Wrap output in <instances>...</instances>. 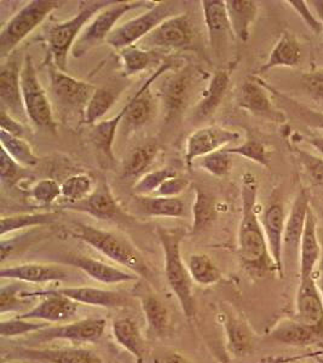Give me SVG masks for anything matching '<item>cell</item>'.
<instances>
[{
	"label": "cell",
	"mask_w": 323,
	"mask_h": 363,
	"mask_svg": "<svg viewBox=\"0 0 323 363\" xmlns=\"http://www.w3.org/2000/svg\"><path fill=\"white\" fill-rule=\"evenodd\" d=\"M295 318L323 337V298L314 277L300 280Z\"/></svg>",
	"instance_id": "20"
},
{
	"label": "cell",
	"mask_w": 323,
	"mask_h": 363,
	"mask_svg": "<svg viewBox=\"0 0 323 363\" xmlns=\"http://www.w3.org/2000/svg\"><path fill=\"white\" fill-rule=\"evenodd\" d=\"M112 330L119 345L129 351L137 362H144L149 354V349L137 322L129 318H116L113 321Z\"/></svg>",
	"instance_id": "31"
},
{
	"label": "cell",
	"mask_w": 323,
	"mask_h": 363,
	"mask_svg": "<svg viewBox=\"0 0 323 363\" xmlns=\"http://www.w3.org/2000/svg\"><path fill=\"white\" fill-rule=\"evenodd\" d=\"M240 135L220 126H205L188 137L186 147V162L191 169L194 161L199 157L225 148V145L239 140Z\"/></svg>",
	"instance_id": "18"
},
{
	"label": "cell",
	"mask_w": 323,
	"mask_h": 363,
	"mask_svg": "<svg viewBox=\"0 0 323 363\" xmlns=\"http://www.w3.org/2000/svg\"><path fill=\"white\" fill-rule=\"evenodd\" d=\"M121 94V89L116 86L97 87L84 113V124L95 126L104 120V116L116 104Z\"/></svg>",
	"instance_id": "37"
},
{
	"label": "cell",
	"mask_w": 323,
	"mask_h": 363,
	"mask_svg": "<svg viewBox=\"0 0 323 363\" xmlns=\"http://www.w3.org/2000/svg\"><path fill=\"white\" fill-rule=\"evenodd\" d=\"M176 9V3L172 1L155 3L153 8L148 9L144 13L116 27L106 43L119 51L135 45L137 42H142L147 35H149L165 20L174 16Z\"/></svg>",
	"instance_id": "8"
},
{
	"label": "cell",
	"mask_w": 323,
	"mask_h": 363,
	"mask_svg": "<svg viewBox=\"0 0 323 363\" xmlns=\"http://www.w3.org/2000/svg\"><path fill=\"white\" fill-rule=\"evenodd\" d=\"M174 67V63L172 61L162 62L153 74L142 84V86L137 90L136 94L129 99V102L125 106L126 114L121 123L123 126L130 131H135L137 128L144 126L154 119V116H157V111H158V104H157L155 96L150 91V87L160 77L165 73H169Z\"/></svg>",
	"instance_id": "9"
},
{
	"label": "cell",
	"mask_w": 323,
	"mask_h": 363,
	"mask_svg": "<svg viewBox=\"0 0 323 363\" xmlns=\"http://www.w3.org/2000/svg\"><path fill=\"white\" fill-rule=\"evenodd\" d=\"M188 272L191 280L200 286H212L220 282L222 272L211 257L203 253H195L188 257Z\"/></svg>",
	"instance_id": "41"
},
{
	"label": "cell",
	"mask_w": 323,
	"mask_h": 363,
	"mask_svg": "<svg viewBox=\"0 0 323 363\" xmlns=\"http://www.w3.org/2000/svg\"><path fill=\"white\" fill-rule=\"evenodd\" d=\"M159 153H160V148L153 142L145 143L135 149L125 161L124 169H123L124 177L131 178V179L133 178L140 179L143 177L145 174L149 172V169L157 160Z\"/></svg>",
	"instance_id": "39"
},
{
	"label": "cell",
	"mask_w": 323,
	"mask_h": 363,
	"mask_svg": "<svg viewBox=\"0 0 323 363\" xmlns=\"http://www.w3.org/2000/svg\"><path fill=\"white\" fill-rule=\"evenodd\" d=\"M269 90L273 91L283 108L290 112V114L297 118L300 123L307 125L309 128L323 130V112H319L312 108L307 107L305 104H300L297 99H290L278 91L273 90L271 87H269Z\"/></svg>",
	"instance_id": "44"
},
{
	"label": "cell",
	"mask_w": 323,
	"mask_h": 363,
	"mask_svg": "<svg viewBox=\"0 0 323 363\" xmlns=\"http://www.w3.org/2000/svg\"><path fill=\"white\" fill-rule=\"evenodd\" d=\"M322 256V244L319 242L317 219L312 208H309L305 230L299 250V275L300 280L312 277Z\"/></svg>",
	"instance_id": "28"
},
{
	"label": "cell",
	"mask_w": 323,
	"mask_h": 363,
	"mask_svg": "<svg viewBox=\"0 0 323 363\" xmlns=\"http://www.w3.org/2000/svg\"><path fill=\"white\" fill-rule=\"evenodd\" d=\"M71 234L75 239L83 241L104 257L114 260L124 268L129 269L137 277L144 279L153 285L155 284L153 270L141 252L138 251V248L128 238L113 231L103 230L100 228L83 223L75 224Z\"/></svg>",
	"instance_id": "2"
},
{
	"label": "cell",
	"mask_w": 323,
	"mask_h": 363,
	"mask_svg": "<svg viewBox=\"0 0 323 363\" xmlns=\"http://www.w3.org/2000/svg\"><path fill=\"white\" fill-rule=\"evenodd\" d=\"M21 87L27 119L38 128L56 133L57 124L55 121L50 99L38 78L33 58L27 55L23 60L21 72Z\"/></svg>",
	"instance_id": "7"
},
{
	"label": "cell",
	"mask_w": 323,
	"mask_h": 363,
	"mask_svg": "<svg viewBox=\"0 0 323 363\" xmlns=\"http://www.w3.org/2000/svg\"><path fill=\"white\" fill-rule=\"evenodd\" d=\"M1 363H13V362H6V361H3Z\"/></svg>",
	"instance_id": "62"
},
{
	"label": "cell",
	"mask_w": 323,
	"mask_h": 363,
	"mask_svg": "<svg viewBox=\"0 0 323 363\" xmlns=\"http://www.w3.org/2000/svg\"><path fill=\"white\" fill-rule=\"evenodd\" d=\"M0 112H1V114H0V128H1V131H5V133H10V135H13L15 137L23 138L26 136V131L27 130H26L21 121L15 119L13 116H10L5 111L0 109Z\"/></svg>",
	"instance_id": "57"
},
{
	"label": "cell",
	"mask_w": 323,
	"mask_h": 363,
	"mask_svg": "<svg viewBox=\"0 0 323 363\" xmlns=\"http://www.w3.org/2000/svg\"><path fill=\"white\" fill-rule=\"evenodd\" d=\"M51 326V323L42 321H33V320H22L15 316L10 320H3L0 322V337L1 338H15L26 335H34L46 327Z\"/></svg>",
	"instance_id": "46"
},
{
	"label": "cell",
	"mask_w": 323,
	"mask_h": 363,
	"mask_svg": "<svg viewBox=\"0 0 323 363\" xmlns=\"http://www.w3.org/2000/svg\"><path fill=\"white\" fill-rule=\"evenodd\" d=\"M30 196L40 206H51L60 196H62V190L54 179H42L32 186Z\"/></svg>",
	"instance_id": "51"
},
{
	"label": "cell",
	"mask_w": 323,
	"mask_h": 363,
	"mask_svg": "<svg viewBox=\"0 0 323 363\" xmlns=\"http://www.w3.org/2000/svg\"><path fill=\"white\" fill-rule=\"evenodd\" d=\"M26 167L18 165L4 149H1L0 157V181L1 186L13 188L22 178H25Z\"/></svg>",
	"instance_id": "52"
},
{
	"label": "cell",
	"mask_w": 323,
	"mask_h": 363,
	"mask_svg": "<svg viewBox=\"0 0 323 363\" xmlns=\"http://www.w3.org/2000/svg\"><path fill=\"white\" fill-rule=\"evenodd\" d=\"M286 219L283 205L278 200L270 203L261 217V227L266 234L270 253L278 267V275L281 277L285 274L283 235L286 228Z\"/></svg>",
	"instance_id": "21"
},
{
	"label": "cell",
	"mask_w": 323,
	"mask_h": 363,
	"mask_svg": "<svg viewBox=\"0 0 323 363\" xmlns=\"http://www.w3.org/2000/svg\"><path fill=\"white\" fill-rule=\"evenodd\" d=\"M69 272L63 267L56 264H40V263H26V264L3 267L0 270L1 279L26 282V284H49L62 282L68 279Z\"/></svg>",
	"instance_id": "25"
},
{
	"label": "cell",
	"mask_w": 323,
	"mask_h": 363,
	"mask_svg": "<svg viewBox=\"0 0 323 363\" xmlns=\"http://www.w3.org/2000/svg\"><path fill=\"white\" fill-rule=\"evenodd\" d=\"M229 85L230 70H217L195 107V116L198 119H206L213 116L223 102L224 97L228 92Z\"/></svg>",
	"instance_id": "32"
},
{
	"label": "cell",
	"mask_w": 323,
	"mask_h": 363,
	"mask_svg": "<svg viewBox=\"0 0 323 363\" xmlns=\"http://www.w3.org/2000/svg\"><path fill=\"white\" fill-rule=\"evenodd\" d=\"M150 338L162 339L170 333L171 315L162 298L154 294H138Z\"/></svg>",
	"instance_id": "29"
},
{
	"label": "cell",
	"mask_w": 323,
	"mask_h": 363,
	"mask_svg": "<svg viewBox=\"0 0 323 363\" xmlns=\"http://www.w3.org/2000/svg\"><path fill=\"white\" fill-rule=\"evenodd\" d=\"M237 104L239 107L254 116H263L278 123L285 120V116L273 107L266 84H261V80L247 79L241 87Z\"/></svg>",
	"instance_id": "23"
},
{
	"label": "cell",
	"mask_w": 323,
	"mask_h": 363,
	"mask_svg": "<svg viewBox=\"0 0 323 363\" xmlns=\"http://www.w3.org/2000/svg\"><path fill=\"white\" fill-rule=\"evenodd\" d=\"M194 27L188 13H177L159 25L142 40V48L148 50L183 49L194 40Z\"/></svg>",
	"instance_id": "12"
},
{
	"label": "cell",
	"mask_w": 323,
	"mask_h": 363,
	"mask_svg": "<svg viewBox=\"0 0 323 363\" xmlns=\"http://www.w3.org/2000/svg\"><path fill=\"white\" fill-rule=\"evenodd\" d=\"M295 153L302 169L316 186H323V157H316L304 149L295 147Z\"/></svg>",
	"instance_id": "53"
},
{
	"label": "cell",
	"mask_w": 323,
	"mask_h": 363,
	"mask_svg": "<svg viewBox=\"0 0 323 363\" xmlns=\"http://www.w3.org/2000/svg\"><path fill=\"white\" fill-rule=\"evenodd\" d=\"M225 150L232 155H239L256 162L258 165L270 169L269 150L261 140H244L242 145L232 147V148H225Z\"/></svg>",
	"instance_id": "48"
},
{
	"label": "cell",
	"mask_w": 323,
	"mask_h": 363,
	"mask_svg": "<svg viewBox=\"0 0 323 363\" xmlns=\"http://www.w3.org/2000/svg\"><path fill=\"white\" fill-rule=\"evenodd\" d=\"M26 297H44L40 303L28 311L16 315L22 320L47 322V323H67L71 322L78 313V303L55 292L54 289L44 291H23Z\"/></svg>",
	"instance_id": "11"
},
{
	"label": "cell",
	"mask_w": 323,
	"mask_h": 363,
	"mask_svg": "<svg viewBox=\"0 0 323 363\" xmlns=\"http://www.w3.org/2000/svg\"><path fill=\"white\" fill-rule=\"evenodd\" d=\"M215 219V203L212 195L201 188H195V201L193 203V225L191 233L198 234L210 227Z\"/></svg>",
	"instance_id": "42"
},
{
	"label": "cell",
	"mask_w": 323,
	"mask_h": 363,
	"mask_svg": "<svg viewBox=\"0 0 323 363\" xmlns=\"http://www.w3.org/2000/svg\"><path fill=\"white\" fill-rule=\"evenodd\" d=\"M107 327L104 318H90L79 321L67 322L63 325L49 326L32 335V340L38 342L68 340L72 342H97L103 337Z\"/></svg>",
	"instance_id": "13"
},
{
	"label": "cell",
	"mask_w": 323,
	"mask_h": 363,
	"mask_svg": "<svg viewBox=\"0 0 323 363\" xmlns=\"http://www.w3.org/2000/svg\"><path fill=\"white\" fill-rule=\"evenodd\" d=\"M321 338L322 337L316 330L302 325L297 318L282 320L269 333L270 340L293 347H307Z\"/></svg>",
	"instance_id": "35"
},
{
	"label": "cell",
	"mask_w": 323,
	"mask_h": 363,
	"mask_svg": "<svg viewBox=\"0 0 323 363\" xmlns=\"http://www.w3.org/2000/svg\"><path fill=\"white\" fill-rule=\"evenodd\" d=\"M22 66L17 56H11L0 67V109L17 120L27 118L22 97Z\"/></svg>",
	"instance_id": "17"
},
{
	"label": "cell",
	"mask_w": 323,
	"mask_h": 363,
	"mask_svg": "<svg viewBox=\"0 0 323 363\" xmlns=\"http://www.w3.org/2000/svg\"><path fill=\"white\" fill-rule=\"evenodd\" d=\"M302 60V44L299 42L298 38L290 32H283L271 50L266 62L258 69V73L264 74L278 67L295 68L300 65Z\"/></svg>",
	"instance_id": "30"
},
{
	"label": "cell",
	"mask_w": 323,
	"mask_h": 363,
	"mask_svg": "<svg viewBox=\"0 0 323 363\" xmlns=\"http://www.w3.org/2000/svg\"><path fill=\"white\" fill-rule=\"evenodd\" d=\"M201 6L212 51H215V54H220L228 42L229 35H234L229 22L225 1L203 0Z\"/></svg>",
	"instance_id": "24"
},
{
	"label": "cell",
	"mask_w": 323,
	"mask_h": 363,
	"mask_svg": "<svg viewBox=\"0 0 323 363\" xmlns=\"http://www.w3.org/2000/svg\"><path fill=\"white\" fill-rule=\"evenodd\" d=\"M304 140L309 145H312L323 157V136L314 135V136L304 137Z\"/></svg>",
	"instance_id": "59"
},
{
	"label": "cell",
	"mask_w": 323,
	"mask_h": 363,
	"mask_svg": "<svg viewBox=\"0 0 323 363\" xmlns=\"http://www.w3.org/2000/svg\"><path fill=\"white\" fill-rule=\"evenodd\" d=\"M311 4L314 5L316 13L319 15V22L322 23L323 27V0H314V1H311Z\"/></svg>",
	"instance_id": "60"
},
{
	"label": "cell",
	"mask_w": 323,
	"mask_h": 363,
	"mask_svg": "<svg viewBox=\"0 0 323 363\" xmlns=\"http://www.w3.org/2000/svg\"><path fill=\"white\" fill-rule=\"evenodd\" d=\"M225 6L234 37L241 42H249L251 28L257 18V3L252 0H225Z\"/></svg>",
	"instance_id": "34"
},
{
	"label": "cell",
	"mask_w": 323,
	"mask_h": 363,
	"mask_svg": "<svg viewBox=\"0 0 323 363\" xmlns=\"http://www.w3.org/2000/svg\"><path fill=\"white\" fill-rule=\"evenodd\" d=\"M120 54L123 74L125 77L142 73L155 63L160 62V55L157 50H148L132 45L119 51Z\"/></svg>",
	"instance_id": "38"
},
{
	"label": "cell",
	"mask_w": 323,
	"mask_h": 363,
	"mask_svg": "<svg viewBox=\"0 0 323 363\" xmlns=\"http://www.w3.org/2000/svg\"><path fill=\"white\" fill-rule=\"evenodd\" d=\"M4 357L37 363H104L95 351L85 347H13Z\"/></svg>",
	"instance_id": "14"
},
{
	"label": "cell",
	"mask_w": 323,
	"mask_h": 363,
	"mask_svg": "<svg viewBox=\"0 0 323 363\" xmlns=\"http://www.w3.org/2000/svg\"><path fill=\"white\" fill-rule=\"evenodd\" d=\"M23 291H26L25 286L21 284L3 286L0 289V313L5 314L30 306L34 298L23 296Z\"/></svg>",
	"instance_id": "47"
},
{
	"label": "cell",
	"mask_w": 323,
	"mask_h": 363,
	"mask_svg": "<svg viewBox=\"0 0 323 363\" xmlns=\"http://www.w3.org/2000/svg\"><path fill=\"white\" fill-rule=\"evenodd\" d=\"M0 143L1 149H4L18 165L23 166L26 169L37 166L40 161L25 138L13 136L0 130Z\"/></svg>",
	"instance_id": "43"
},
{
	"label": "cell",
	"mask_w": 323,
	"mask_h": 363,
	"mask_svg": "<svg viewBox=\"0 0 323 363\" xmlns=\"http://www.w3.org/2000/svg\"><path fill=\"white\" fill-rule=\"evenodd\" d=\"M176 176H178V174L176 172V169H170V167L154 169L140 178L133 186V189H135L136 195H143V196L153 195L162 186L164 182L176 177Z\"/></svg>",
	"instance_id": "49"
},
{
	"label": "cell",
	"mask_w": 323,
	"mask_h": 363,
	"mask_svg": "<svg viewBox=\"0 0 323 363\" xmlns=\"http://www.w3.org/2000/svg\"><path fill=\"white\" fill-rule=\"evenodd\" d=\"M157 233L165 257L166 281L177 298L183 314L191 320L196 315V301L193 289L194 281L188 272L187 262L183 260L181 247L186 231L181 227H159Z\"/></svg>",
	"instance_id": "3"
},
{
	"label": "cell",
	"mask_w": 323,
	"mask_h": 363,
	"mask_svg": "<svg viewBox=\"0 0 323 363\" xmlns=\"http://www.w3.org/2000/svg\"><path fill=\"white\" fill-rule=\"evenodd\" d=\"M257 194V178L249 172L244 174L241 186L242 216L237 234V251L242 267L251 274L263 277L273 272L278 274V270L270 253L261 219L258 218Z\"/></svg>",
	"instance_id": "1"
},
{
	"label": "cell",
	"mask_w": 323,
	"mask_h": 363,
	"mask_svg": "<svg viewBox=\"0 0 323 363\" xmlns=\"http://www.w3.org/2000/svg\"><path fill=\"white\" fill-rule=\"evenodd\" d=\"M63 263L79 269L84 274H86L87 277H91L92 280L104 285H118V284H124L130 281H136L138 279L136 274L133 272L115 268L113 265L104 263L102 260L78 255V253H68L63 258Z\"/></svg>",
	"instance_id": "22"
},
{
	"label": "cell",
	"mask_w": 323,
	"mask_h": 363,
	"mask_svg": "<svg viewBox=\"0 0 323 363\" xmlns=\"http://www.w3.org/2000/svg\"><path fill=\"white\" fill-rule=\"evenodd\" d=\"M61 5L54 0H32L20 9L0 33V60L5 61L29 34Z\"/></svg>",
	"instance_id": "5"
},
{
	"label": "cell",
	"mask_w": 323,
	"mask_h": 363,
	"mask_svg": "<svg viewBox=\"0 0 323 363\" xmlns=\"http://www.w3.org/2000/svg\"><path fill=\"white\" fill-rule=\"evenodd\" d=\"M319 270H321V277H319V282L317 284L319 286V292L322 294L323 298V244H322V256H321V260H319Z\"/></svg>",
	"instance_id": "61"
},
{
	"label": "cell",
	"mask_w": 323,
	"mask_h": 363,
	"mask_svg": "<svg viewBox=\"0 0 323 363\" xmlns=\"http://www.w3.org/2000/svg\"><path fill=\"white\" fill-rule=\"evenodd\" d=\"M50 90L55 101L68 112H78L84 118L89 101L97 87L92 84L73 78L66 72L50 67Z\"/></svg>",
	"instance_id": "10"
},
{
	"label": "cell",
	"mask_w": 323,
	"mask_h": 363,
	"mask_svg": "<svg viewBox=\"0 0 323 363\" xmlns=\"http://www.w3.org/2000/svg\"><path fill=\"white\" fill-rule=\"evenodd\" d=\"M287 4H290V8L298 13L302 21L305 22V25L314 32V33L319 34L322 32V23L319 22V18H316L310 8L307 6V1L304 0H287Z\"/></svg>",
	"instance_id": "56"
},
{
	"label": "cell",
	"mask_w": 323,
	"mask_h": 363,
	"mask_svg": "<svg viewBox=\"0 0 323 363\" xmlns=\"http://www.w3.org/2000/svg\"><path fill=\"white\" fill-rule=\"evenodd\" d=\"M154 4L153 1H115L109 5L89 22L75 43L72 54L75 58L81 57L101 43L106 42L124 15L138 9L153 8Z\"/></svg>",
	"instance_id": "6"
},
{
	"label": "cell",
	"mask_w": 323,
	"mask_h": 363,
	"mask_svg": "<svg viewBox=\"0 0 323 363\" xmlns=\"http://www.w3.org/2000/svg\"><path fill=\"white\" fill-rule=\"evenodd\" d=\"M200 167L215 177H225L232 167V155L225 148L201 157Z\"/></svg>",
	"instance_id": "50"
},
{
	"label": "cell",
	"mask_w": 323,
	"mask_h": 363,
	"mask_svg": "<svg viewBox=\"0 0 323 363\" xmlns=\"http://www.w3.org/2000/svg\"><path fill=\"white\" fill-rule=\"evenodd\" d=\"M61 190L67 203H80L95 190L94 179L86 174H74L63 182Z\"/></svg>",
	"instance_id": "45"
},
{
	"label": "cell",
	"mask_w": 323,
	"mask_h": 363,
	"mask_svg": "<svg viewBox=\"0 0 323 363\" xmlns=\"http://www.w3.org/2000/svg\"><path fill=\"white\" fill-rule=\"evenodd\" d=\"M55 292L69 298L78 304L98 306L104 309H120L129 304V298L115 291L96 289V287H61L55 289Z\"/></svg>",
	"instance_id": "27"
},
{
	"label": "cell",
	"mask_w": 323,
	"mask_h": 363,
	"mask_svg": "<svg viewBox=\"0 0 323 363\" xmlns=\"http://www.w3.org/2000/svg\"><path fill=\"white\" fill-rule=\"evenodd\" d=\"M199 80V72L196 68H183L177 70L162 82L159 87V97L167 118H174L182 112L188 104L191 90Z\"/></svg>",
	"instance_id": "15"
},
{
	"label": "cell",
	"mask_w": 323,
	"mask_h": 363,
	"mask_svg": "<svg viewBox=\"0 0 323 363\" xmlns=\"http://www.w3.org/2000/svg\"><path fill=\"white\" fill-rule=\"evenodd\" d=\"M66 208L95 217L100 220L109 222H131V216L128 215L123 207L116 201L110 186L101 182L91 194L83 201L76 203H67Z\"/></svg>",
	"instance_id": "16"
},
{
	"label": "cell",
	"mask_w": 323,
	"mask_h": 363,
	"mask_svg": "<svg viewBox=\"0 0 323 363\" xmlns=\"http://www.w3.org/2000/svg\"><path fill=\"white\" fill-rule=\"evenodd\" d=\"M310 208V196L305 189H300L290 207V215L286 219L283 235V264L298 257L302 234L305 230L307 212Z\"/></svg>",
	"instance_id": "19"
},
{
	"label": "cell",
	"mask_w": 323,
	"mask_h": 363,
	"mask_svg": "<svg viewBox=\"0 0 323 363\" xmlns=\"http://www.w3.org/2000/svg\"><path fill=\"white\" fill-rule=\"evenodd\" d=\"M302 84L312 99L323 101V68L305 73L302 77Z\"/></svg>",
	"instance_id": "55"
},
{
	"label": "cell",
	"mask_w": 323,
	"mask_h": 363,
	"mask_svg": "<svg viewBox=\"0 0 323 363\" xmlns=\"http://www.w3.org/2000/svg\"><path fill=\"white\" fill-rule=\"evenodd\" d=\"M133 206L137 212L147 217L178 218L186 215V203L181 198H162L155 195H136Z\"/></svg>",
	"instance_id": "33"
},
{
	"label": "cell",
	"mask_w": 323,
	"mask_h": 363,
	"mask_svg": "<svg viewBox=\"0 0 323 363\" xmlns=\"http://www.w3.org/2000/svg\"><path fill=\"white\" fill-rule=\"evenodd\" d=\"M189 186H191L189 179L176 176L164 182L162 186L153 195L162 196V198H179V195L184 193Z\"/></svg>",
	"instance_id": "54"
},
{
	"label": "cell",
	"mask_w": 323,
	"mask_h": 363,
	"mask_svg": "<svg viewBox=\"0 0 323 363\" xmlns=\"http://www.w3.org/2000/svg\"><path fill=\"white\" fill-rule=\"evenodd\" d=\"M155 363H193L186 356L181 355L179 352H169L165 356L159 357Z\"/></svg>",
	"instance_id": "58"
},
{
	"label": "cell",
	"mask_w": 323,
	"mask_h": 363,
	"mask_svg": "<svg viewBox=\"0 0 323 363\" xmlns=\"http://www.w3.org/2000/svg\"><path fill=\"white\" fill-rule=\"evenodd\" d=\"M126 114V108L123 107L120 112L110 119H104L92 126L91 138L92 145L97 149V152L108 161V162H114V152H113V145L115 140L116 131L119 126H121L123 119Z\"/></svg>",
	"instance_id": "36"
},
{
	"label": "cell",
	"mask_w": 323,
	"mask_h": 363,
	"mask_svg": "<svg viewBox=\"0 0 323 363\" xmlns=\"http://www.w3.org/2000/svg\"><path fill=\"white\" fill-rule=\"evenodd\" d=\"M114 3L115 1L112 0L83 1L80 3L79 11L76 15L67 21L60 22L50 27L46 34V43L55 67L66 72L68 56L85 27L97 13Z\"/></svg>",
	"instance_id": "4"
},
{
	"label": "cell",
	"mask_w": 323,
	"mask_h": 363,
	"mask_svg": "<svg viewBox=\"0 0 323 363\" xmlns=\"http://www.w3.org/2000/svg\"><path fill=\"white\" fill-rule=\"evenodd\" d=\"M58 212H33V213H21V215L3 217L0 222V234L4 238L6 234L15 231L23 230L27 228L44 227L57 220Z\"/></svg>",
	"instance_id": "40"
},
{
	"label": "cell",
	"mask_w": 323,
	"mask_h": 363,
	"mask_svg": "<svg viewBox=\"0 0 323 363\" xmlns=\"http://www.w3.org/2000/svg\"><path fill=\"white\" fill-rule=\"evenodd\" d=\"M224 330L227 335V349L232 357L251 355L256 347V335L247 321L232 311H223Z\"/></svg>",
	"instance_id": "26"
}]
</instances>
